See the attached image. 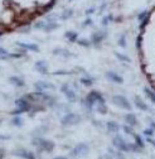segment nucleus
<instances>
[{"label":"nucleus","instance_id":"nucleus-43","mask_svg":"<svg viewBox=\"0 0 155 159\" xmlns=\"http://www.w3.org/2000/svg\"><path fill=\"white\" fill-rule=\"evenodd\" d=\"M8 58H9V56H3V54H0V61H6Z\"/></svg>","mask_w":155,"mask_h":159},{"label":"nucleus","instance_id":"nucleus-23","mask_svg":"<svg viewBox=\"0 0 155 159\" xmlns=\"http://www.w3.org/2000/svg\"><path fill=\"white\" fill-rule=\"evenodd\" d=\"M58 27H59V24L56 23V22H47V23H46V26H44V28H43V30L49 33V32H52V30L57 29Z\"/></svg>","mask_w":155,"mask_h":159},{"label":"nucleus","instance_id":"nucleus-24","mask_svg":"<svg viewBox=\"0 0 155 159\" xmlns=\"http://www.w3.org/2000/svg\"><path fill=\"white\" fill-rule=\"evenodd\" d=\"M133 137H134V139H135V144L139 147V148H141V149H144L145 148V141H144V139L139 135V134H133Z\"/></svg>","mask_w":155,"mask_h":159},{"label":"nucleus","instance_id":"nucleus-11","mask_svg":"<svg viewBox=\"0 0 155 159\" xmlns=\"http://www.w3.org/2000/svg\"><path fill=\"white\" fill-rule=\"evenodd\" d=\"M106 37H107V32H106V30L96 32V33H93L92 37H91V43H92V44H100Z\"/></svg>","mask_w":155,"mask_h":159},{"label":"nucleus","instance_id":"nucleus-38","mask_svg":"<svg viewBox=\"0 0 155 159\" xmlns=\"http://www.w3.org/2000/svg\"><path fill=\"white\" fill-rule=\"evenodd\" d=\"M146 143H149L150 145H153L155 148V140L153 139V137H146Z\"/></svg>","mask_w":155,"mask_h":159},{"label":"nucleus","instance_id":"nucleus-34","mask_svg":"<svg viewBox=\"0 0 155 159\" xmlns=\"http://www.w3.org/2000/svg\"><path fill=\"white\" fill-rule=\"evenodd\" d=\"M117 43H119L120 47L125 48V47H126V38H125V36H121V37H120L119 40H117Z\"/></svg>","mask_w":155,"mask_h":159},{"label":"nucleus","instance_id":"nucleus-15","mask_svg":"<svg viewBox=\"0 0 155 159\" xmlns=\"http://www.w3.org/2000/svg\"><path fill=\"white\" fill-rule=\"evenodd\" d=\"M53 56H61V57H64V58L76 57V54L71 53L70 51H68V49L61 48V47H58V48H54V49H53Z\"/></svg>","mask_w":155,"mask_h":159},{"label":"nucleus","instance_id":"nucleus-18","mask_svg":"<svg viewBox=\"0 0 155 159\" xmlns=\"http://www.w3.org/2000/svg\"><path fill=\"white\" fill-rule=\"evenodd\" d=\"M124 120H125L126 124L131 125V126H136V125H137V118L135 116V114H133V112L126 114V115L124 116Z\"/></svg>","mask_w":155,"mask_h":159},{"label":"nucleus","instance_id":"nucleus-36","mask_svg":"<svg viewBox=\"0 0 155 159\" xmlns=\"http://www.w3.org/2000/svg\"><path fill=\"white\" fill-rule=\"evenodd\" d=\"M146 16H148V12H141L139 15H137V20H139V22H143L145 18H146Z\"/></svg>","mask_w":155,"mask_h":159},{"label":"nucleus","instance_id":"nucleus-42","mask_svg":"<svg viewBox=\"0 0 155 159\" xmlns=\"http://www.w3.org/2000/svg\"><path fill=\"white\" fill-rule=\"evenodd\" d=\"M93 125H95V126H98V128H102V125H101V123H100V121H96V120H93Z\"/></svg>","mask_w":155,"mask_h":159},{"label":"nucleus","instance_id":"nucleus-25","mask_svg":"<svg viewBox=\"0 0 155 159\" xmlns=\"http://www.w3.org/2000/svg\"><path fill=\"white\" fill-rule=\"evenodd\" d=\"M144 92H145L146 96L149 97L150 101H151L153 104H155V92H154V91H151L149 87H145V88H144Z\"/></svg>","mask_w":155,"mask_h":159},{"label":"nucleus","instance_id":"nucleus-33","mask_svg":"<svg viewBox=\"0 0 155 159\" xmlns=\"http://www.w3.org/2000/svg\"><path fill=\"white\" fill-rule=\"evenodd\" d=\"M53 74H54V76H64V74H72V72L64 71V70H59V71H54Z\"/></svg>","mask_w":155,"mask_h":159},{"label":"nucleus","instance_id":"nucleus-13","mask_svg":"<svg viewBox=\"0 0 155 159\" xmlns=\"http://www.w3.org/2000/svg\"><path fill=\"white\" fill-rule=\"evenodd\" d=\"M14 155L15 157H19V158H24V159H34L36 158V155H34L32 152H29V150L27 149H16L15 152H14Z\"/></svg>","mask_w":155,"mask_h":159},{"label":"nucleus","instance_id":"nucleus-40","mask_svg":"<svg viewBox=\"0 0 155 159\" xmlns=\"http://www.w3.org/2000/svg\"><path fill=\"white\" fill-rule=\"evenodd\" d=\"M0 54H3V56H9V52H8L4 47L0 46Z\"/></svg>","mask_w":155,"mask_h":159},{"label":"nucleus","instance_id":"nucleus-48","mask_svg":"<svg viewBox=\"0 0 155 159\" xmlns=\"http://www.w3.org/2000/svg\"><path fill=\"white\" fill-rule=\"evenodd\" d=\"M70 2H72V0H70Z\"/></svg>","mask_w":155,"mask_h":159},{"label":"nucleus","instance_id":"nucleus-45","mask_svg":"<svg viewBox=\"0 0 155 159\" xmlns=\"http://www.w3.org/2000/svg\"><path fill=\"white\" fill-rule=\"evenodd\" d=\"M0 139H5L6 140V139H10V137H2V135H0Z\"/></svg>","mask_w":155,"mask_h":159},{"label":"nucleus","instance_id":"nucleus-29","mask_svg":"<svg viewBox=\"0 0 155 159\" xmlns=\"http://www.w3.org/2000/svg\"><path fill=\"white\" fill-rule=\"evenodd\" d=\"M114 54H115V57L117 58L119 61H121V62H130V58H129L126 54H124V53H119V52H114Z\"/></svg>","mask_w":155,"mask_h":159},{"label":"nucleus","instance_id":"nucleus-14","mask_svg":"<svg viewBox=\"0 0 155 159\" xmlns=\"http://www.w3.org/2000/svg\"><path fill=\"white\" fill-rule=\"evenodd\" d=\"M34 68H36L39 73L42 74H47L48 73V63L44 61V60H40V61H37L34 63Z\"/></svg>","mask_w":155,"mask_h":159},{"label":"nucleus","instance_id":"nucleus-37","mask_svg":"<svg viewBox=\"0 0 155 159\" xmlns=\"http://www.w3.org/2000/svg\"><path fill=\"white\" fill-rule=\"evenodd\" d=\"M93 24V22H92V19L91 18H87L84 22H83V24H82V27H91Z\"/></svg>","mask_w":155,"mask_h":159},{"label":"nucleus","instance_id":"nucleus-21","mask_svg":"<svg viewBox=\"0 0 155 159\" xmlns=\"http://www.w3.org/2000/svg\"><path fill=\"white\" fill-rule=\"evenodd\" d=\"M93 82H95V78L91 77V76H88V74H86V76H83V77L80 78V83H82V85L86 86V87L92 86Z\"/></svg>","mask_w":155,"mask_h":159},{"label":"nucleus","instance_id":"nucleus-39","mask_svg":"<svg viewBox=\"0 0 155 159\" xmlns=\"http://www.w3.org/2000/svg\"><path fill=\"white\" fill-rule=\"evenodd\" d=\"M22 114H23V110H20L19 107H16L15 110L12 111V115H13V116H14V115H22Z\"/></svg>","mask_w":155,"mask_h":159},{"label":"nucleus","instance_id":"nucleus-27","mask_svg":"<svg viewBox=\"0 0 155 159\" xmlns=\"http://www.w3.org/2000/svg\"><path fill=\"white\" fill-rule=\"evenodd\" d=\"M114 22V15L112 14H108V15H106V16H103L102 18V26L103 27H106V26H108L110 23H112Z\"/></svg>","mask_w":155,"mask_h":159},{"label":"nucleus","instance_id":"nucleus-12","mask_svg":"<svg viewBox=\"0 0 155 159\" xmlns=\"http://www.w3.org/2000/svg\"><path fill=\"white\" fill-rule=\"evenodd\" d=\"M16 47H19L25 51H32V52H39V47L36 43H23V42H16L15 43Z\"/></svg>","mask_w":155,"mask_h":159},{"label":"nucleus","instance_id":"nucleus-6","mask_svg":"<svg viewBox=\"0 0 155 159\" xmlns=\"http://www.w3.org/2000/svg\"><path fill=\"white\" fill-rule=\"evenodd\" d=\"M15 106L19 107L20 110H23V112H29L33 109V102L29 101V100L24 96V97H19L15 100Z\"/></svg>","mask_w":155,"mask_h":159},{"label":"nucleus","instance_id":"nucleus-41","mask_svg":"<svg viewBox=\"0 0 155 159\" xmlns=\"http://www.w3.org/2000/svg\"><path fill=\"white\" fill-rule=\"evenodd\" d=\"M95 10H96V9H95V8H90V9H87V10H86V12H84V14H86V15H87V16H88V15H91V14H93V13H95Z\"/></svg>","mask_w":155,"mask_h":159},{"label":"nucleus","instance_id":"nucleus-7","mask_svg":"<svg viewBox=\"0 0 155 159\" xmlns=\"http://www.w3.org/2000/svg\"><path fill=\"white\" fill-rule=\"evenodd\" d=\"M61 91L64 94L66 99L68 100V102H76L77 101V96H76V92H74V90L71 88V86L68 85V83H63V85L61 86Z\"/></svg>","mask_w":155,"mask_h":159},{"label":"nucleus","instance_id":"nucleus-28","mask_svg":"<svg viewBox=\"0 0 155 159\" xmlns=\"http://www.w3.org/2000/svg\"><path fill=\"white\" fill-rule=\"evenodd\" d=\"M76 43L78 44V46H81V47H84V48H88V47H91V40H88V39H77L76 40Z\"/></svg>","mask_w":155,"mask_h":159},{"label":"nucleus","instance_id":"nucleus-30","mask_svg":"<svg viewBox=\"0 0 155 159\" xmlns=\"http://www.w3.org/2000/svg\"><path fill=\"white\" fill-rule=\"evenodd\" d=\"M122 130H124L125 134H127V135H133V134H134V129H133V126H131V125H129V124L124 125V126H122Z\"/></svg>","mask_w":155,"mask_h":159},{"label":"nucleus","instance_id":"nucleus-4","mask_svg":"<svg viewBox=\"0 0 155 159\" xmlns=\"http://www.w3.org/2000/svg\"><path fill=\"white\" fill-rule=\"evenodd\" d=\"M81 121V116L74 112H67L63 118L61 119L62 126H71V125H76Z\"/></svg>","mask_w":155,"mask_h":159},{"label":"nucleus","instance_id":"nucleus-19","mask_svg":"<svg viewBox=\"0 0 155 159\" xmlns=\"http://www.w3.org/2000/svg\"><path fill=\"white\" fill-rule=\"evenodd\" d=\"M106 129L110 133H119V130L121 129V126H120L119 123H116V121H107L106 123Z\"/></svg>","mask_w":155,"mask_h":159},{"label":"nucleus","instance_id":"nucleus-46","mask_svg":"<svg viewBox=\"0 0 155 159\" xmlns=\"http://www.w3.org/2000/svg\"><path fill=\"white\" fill-rule=\"evenodd\" d=\"M151 128L155 130V121H151Z\"/></svg>","mask_w":155,"mask_h":159},{"label":"nucleus","instance_id":"nucleus-3","mask_svg":"<svg viewBox=\"0 0 155 159\" xmlns=\"http://www.w3.org/2000/svg\"><path fill=\"white\" fill-rule=\"evenodd\" d=\"M111 100H112V104H114V105H116V106H119V107L124 109V110L131 111L133 106H131L130 101H129V100H127L124 95H114Z\"/></svg>","mask_w":155,"mask_h":159},{"label":"nucleus","instance_id":"nucleus-16","mask_svg":"<svg viewBox=\"0 0 155 159\" xmlns=\"http://www.w3.org/2000/svg\"><path fill=\"white\" fill-rule=\"evenodd\" d=\"M134 104H135V106H136L137 109H139V110H141V111H149V106L143 101L141 97L135 96V97H134Z\"/></svg>","mask_w":155,"mask_h":159},{"label":"nucleus","instance_id":"nucleus-44","mask_svg":"<svg viewBox=\"0 0 155 159\" xmlns=\"http://www.w3.org/2000/svg\"><path fill=\"white\" fill-rule=\"evenodd\" d=\"M4 155H5L4 149H2V148H0V159H2V158H4Z\"/></svg>","mask_w":155,"mask_h":159},{"label":"nucleus","instance_id":"nucleus-9","mask_svg":"<svg viewBox=\"0 0 155 159\" xmlns=\"http://www.w3.org/2000/svg\"><path fill=\"white\" fill-rule=\"evenodd\" d=\"M105 77L112 83H116V85H122L124 83V77L120 76L119 73L114 72V71H107L105 73Z\"/></svg>","mask_w":155,"mask_h":159},{"label":"nucleus","instance_id":"nucleus-20","mask_svg":"<svg viewBox=\"0 0 155 159\" xmlns=\"http://www.w3.org/2000/svg\"><path fill=\"white\" fill-rule=\"evenodd\" d=\"M12 125L14 128H23L24 125V119L20 115H14V118L12 119Z\"/></svg>","mask_w":155,"mask_h":159},{"label":"nucleus","instance_id":"nucleus-35","mask_svg":"<svg viewBox=\"0 0 155 159\" xmlns=\"http://www.w3.org/2000/svg\"><path fill=\"white\" fill-rule=\"evenodd\" d=\"M44 26H46V22L39 20V22H37L36 24H34V28H36V29H42V30H43V28H44Z\"/></svg>","mask_w":155,"mask_h":159},{"label":"nucleus","instance_id":"nucleus-10","mask_svg":"<svg viewBox=\"0 0 155 159\" xmlns=\"http://www.w3.org/2000/svg\"><path fill=\"white\" fill-rule=\"evenodd\" d=\"M34 88L37 91H46V90H54L56 86L53 83L47 82V81H37L34 83Z\"/></svg>","mask_w":155,"mask_h":159},{"label":"nucleus","instance_id":"nucleus-8","mask_svg":"<svg viewBox=\"0 0 155 159\" xmlns=\"http://www.w3.org/2000/svg\"><path fill=\"white\" fill-rule=\"evenodd\" d=\"M90 150V145L86 144V143H80L78 145H76L72 150H71V157L76 158V157H80V155H84L87 154Z\"/></svg>","mask_w":155,"mask_h":159},{"label":"nucleus","instance_id":"nucleus-26","mask_svg":"<svg viewBox=\"0 0 155 159\" xmlns=\"http://www.w3.org/2000/svg\"><path fill=\"white\" fill-rule=\"evenodd\" d=\"M73 16V9H66L62 14H61V19L62 20H67Z\"/></svg>","mask_w":155,"mask_h":159},{"label":"nucleus","instance_id":"nucleus-32","mask_svg":"<svg viewBox=\"0 0 155 159\" xmlns=\"http://www.w3.org/2000/svg\"><path fill=\"white\" fill-rule=\"evenodd\" d=\"M143 134L145 137H154V134H155V130L153 128H148V129H144Z\"/></svg>","mask_w":155,"mask_h":159},{"label":"nucleus","instance_id":"nucleus-31","mask_svg":"<svg viewBox=\"0 0 155 159\" xmlns=\"http://www.w3.org/2000/svg\"><path fill=\"white\" fill-rule=\"evenodd\" d=\"M97 111H98L100 114H102V115H105V114L107 112L106 105H105V104H98V105H97Z\"/></svg>","mask_w":155,"mask_h":159},{"label":"nucleus","instance_id":"nucleus-2","mask_svg":"<svg viewBox=\"0 0 155 159\" xmlns=\"http://www.w3.org/2000/svg\"><path fill=\"white\" fill-rule=\"evenodd\" d=\"M32 144L34 147H37V150L38 152H53V149H54V143L52 140H47V139H43L40 137H34L32 139Z\"/></svg>","mask_w":155,"mask_h":159},{"label":"nucleus","instance_id":"nucleus-22","mask_svg":"<svg viewBox=\"0 0 155 159\" xmlns=\"http://www.w3.org/2000/svg\"><path fill=\"white\" fill-rule=\"evenodd\" d=\"M64 37H66L68 40H70L71 43H74V42L78 39V33L70 30V32H66V33H64Z\"/></svg>","mask_w":155,"mask_h":159},{"label":"nucleus","instance_id":"nucleus-1","mask_svg":"<svg viewBox=\"0 0 155 159\" xmlns=\"http://www.w3.org/2000/svg\"><path fill=\"white\" fill-rule=\"evenodd\" d=\"M98 104H105V99H103V96L98 91H91V92L86 96V100H84V106L87 107V111L92 112L93 106L98 105Z\"/></svg>","mask_w":155,"mask_h":159},{"label":"nucleus","instance_id":"nucleus-5","mask_svg":"<svg viewBox=\"0 0 155 159\" xmlns=\"http://www.w3.org/2000/svg\"><path fill=\"white\" fill-rule=\"evenodd\" d=\"M112 145H114V148H116L119 152H129V143L127 141L121 137V135H117L112 139Z\"/></svg>","mask_w":155,"mask_h":159},{"label":"nucleus","instance_id":"nucleus-47","mask_svg":"<svg viewBox=\"0 0 155 159\" xmlns=\"http://www.w3.org/2000/svg\"><path fill=\"white\" fill-rule=\"evenodd\" d=\"M0 123H2V120H0Z\"/></svg>","mask_w":155,"mask_h":159},{"label":"nucleus","instance_id":"nucleus-17","mask_svg":"<svg viewBox=\"0 0 155 159\" xmlns=\"http://www.w3.org/2000/svg\"><path fill=\"white\" fill-rule=\"evenodd\" d=\"M9 82L12 83V85L16 86V87H24L25 86V81L20 76H12V77H9Z\"/></svg>","mask_w":155,"mask_h":159}]
</instances>
